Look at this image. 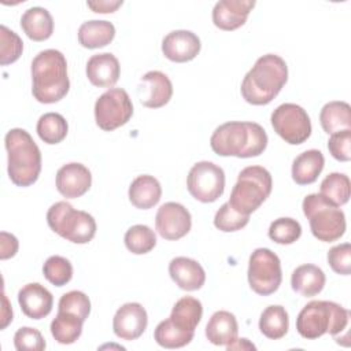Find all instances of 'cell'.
Returning <instances> with one entry per match:
<instances>
[{"mask_svg":"<svg viewBox=\"0 0 351 351\" xmlns=\"http://www.w3.org/2000/svg\"><path fill=\"white\" fill-rule=\"evenodd\" d=\"M325 165L321 151L307 149L298 155L292 162V180L298 185H308L317 181Z\"/></svg>","mask_w":351,"mask_h":351,"instance_id":"cb8c5ba5","label":"cell"},{"mask_svg":"<svg viewBox=\"0 0 351 351\" xmlns=\"http://www.w3.org/2000/svg\"><path fill=\"white\" fill-rule=\"evenodd\" d=\"M115 37V27L108 21H86L78 29V43L84 48L95 49L108 45Z\"/></svg>","mask_w":351,"mask_h":351,"instance_id":"4316f807","label":"cell"},{"mask_svg":"<svg viewBox=\"0 0 351 351\" xmlns=\"http://www.w3.org/2000/svg\"><path fill=\"white\" fill-rule=\"evenodd\" d=\"M328 149L336 160L348 162L351 159V129L330 134L328 140Z\"/></svg>","mask_w":351,"mask_h":351,"instance_id":"7bdbcfd3","label":"cell"},{"mask_svg":"<svg viewBox=\"0 0 351 351\" xmlns=\"http://www.w3.org/2000/svg\"><path fill=\"white\" fill-rule=\"evenodd\" d=\"M288 81L285 60L274 53L261 56L241 82L243 99L254 106L269 104Z\"/></svg>","mask_w":351,"mask_h":351,"instance_id":"6da1fadb","label":"cell"},{"mask_svg":"<svg viewBox=\"0 0 351 351\" xmlns=\"http://www.w3.org/2000/svg\"><path fill=\"white\" fill-rule=\"evenodd\" d=\"M5 149L8 155V177L18 186L34 184L41 171V152L33 137L25 129L7 132Z\"/></svg>","mask_w":351,"mask_h":351,"instance_id":"277c9868","label":"cell"},{"mask_svg":"<svg viewBox=\"0 0 351 351\" xmlns=\"http://www.w3.org/2000/svg\"><path fill=\"white\" fill-rule=\"evenodd\" d=\"M37 134L47 144H59L69 132L67 121L58 112H47L37 121Z\"/></svg>","mask_w":351,"mask_h":351,"instance_id":"d6a6232c","label":"cell"},{"mask_svg":"<svg viewBox=\"0 0 351 351\" xmlns=\"http://www.w3.org/2000/svg\"><path fill=\"white\" fill-rule=\"evenodd\" d=\"M254 7V0H221L213 8V22L221 30H236L245 23Z\"/></svg>","mask_w":351,"mask_h":351,"instance_id":"d6986e66","label":"cell"},{"mask_svg":"<svg viewBox=\"0 0 351 351\" xmlns=\"http://www.w3.org/2000/svg\"><path fill=\"white\" fill-rule=\"evenodd\" d=\"M84 322V319L74 314L58 311L51 322V335L60 344H73L80 339Z\"/></svg>","mask_w":351,"mask_h":351,"instance_id":"4dcf8cb0","label":"cell"},{"mask_svg":"<svg viewBox=\"0 0 351 351\" xmlns=\"http://www.w3.org/2000/svg\"><path fill=\"white\" fill-rule=\"evenodd\" d=\"M186 188L196 200L213 203L225 191V173L222 167L213 162H197L188 173Z\"/></svg>","mask_w":351,"mask_h":351,"instance_id":"7c38bea8","label":"cell"},{"mask_svg":"<svg viewBox=\"0 0 351 351\" xmlns=\"http://www.w3.org/2000/svg\"><path fill=\"white\" fill-rule=\"evenodd\" d=\"M171 280L184 291H196L204 285L206 273L202 265L186 256H177L169 263Z\"/></svg>","mask_w":351,"mask_h":351,"instance_id":"44dd1931","label":"cell"},{"mask_svg":"<svg viewBox=\"0 0 351 351\" xmlns=\"http://www.w3.org/2000/svg\"><path fill=\"white\" fill-rule=\"evenodd\" d=\"M92 185V174L82 163L63 165L56 173V189L66 199H77L85 195Z\"/></svg>","mask_w":351,"mask_h":351,"instance_id":"2e32d148","label":"cell"},{"mask_svg":"<svg viewBox=\"0 0 351 351\" xmlns=\"http://www.w3.org/2000/svg\"><path fill=\"white\" fill-rule=\"evenodd\" d=\"M200 38L191 30H174L165 36L162 41L163 55L177 63H185L200 52Z\"/></svg>","mask_w":351,"mask_h":351,"instance_id":"e0dca14e","label":"cell"},{"mask_svg":"<svg viewBox=\"0 0 351 351\" xmlns=\"http://www.w3.org/2000/svg\"><path fill=\"white\" fill-rule=\"evenodd\" d=\"M123 4L122 0H117V1H88L86 5L93 11V12H99V14H107V12H114L115 10H118L121 5Z\"/></svg>","mask_w":351,"mask_h":351,"instance_id":"f6af8a7d","label":"cell"},{"mask_svg":"<svg viewBox=\"0 0 351 351\" xmlns=\"http://www.w3.org/2000/svg\"><path fill=\"white\" fill-rule=\"evenodd\" d=\"M32 93L34 99L44 104L62 100L69 89L67 62L58 49H44L32 62Z\"/></svg>","mask_w":351,"mask_h":351,"instance_id":"3957f363","label":"cell"},{"mask_svg":"<svg viewBox=\"0 0 351 351\" xmlns=\"http://www.w3.org/2000/svg\"><path fill=\"white\" fill-rule=\"evenodd\" d=\"M350 193H351L350 178L343 173H330L321 182L319 195L328 203L336 207L346 204L350 199Z\"/></svg>","mask_w":351,"mask_h":351,"instance_id":"1f68e13d","label":"cell"},{"mask_svg":"<svg viewBox=\"0 0 351 351\" xmlns=\"http://www.w3.org/2000/svg\"><path fill=\"white\" fill-rule=\"evenodd\" d=\"M247 276L255 293L262 296L274 293L282 280L280 258L269 248H256L250 256Z\"/></svg>","mask_w":351,"mask_h":351,"instance_id":"9c48e42d","label":"cell"},{"mask_svg":"<svg viewBox=\"0 0 351 351\" xmlns=\"http://www.w3.org/2000/svg\"><path fill=\"white\" fill-rule=\"evenodd\" d=\"M226 348L230 350H239V348H247V350H255V346L248 341V339H236L233 343L228 344Z\"/></svg>","mask_w":351,"mask_h":351,"instance_id":"7dc6e473","label":"cell"},{"mask_svg":"<svg viewBox=\"0 0 351 351\" xmlns=\"http://www.w3.org/2000/svg\"><path fill=\"white\" fill-rule=\"evenodd\" d=\"M47 222L51 230L75 244H86L96 234L95 218L86 211L75 210L67 202L52 204L47 213Z\"/></svg>","mask_w":351,"mask_h":351,"instance_id":"52a82bcc","label":"cell"},{"mask_svg":"<svg viewBox=\"0 0 351 351\" xmlns=\"http://www.w3.org/2000/svg\"><path fill=\"white\" fill-rule=\"evenodd\" d=\"M18 251V240L14 234L1 232L0 233V258L8 259L12 258Z\"/></svg>","mask_w":351,"mask_h":351,"instance_id":"ee69618b","label":"cell"},{"mask_svg":"<svg viewBox=\"0 0 351 351\" xmlns=\"http://www.w3.org/2000/svg\"><path fill=\"white\" fill-rule=\"evenodd\" d=\"M303 214L310 222L311 233L324 243L339 240L346 232L344 213L328 203L319 193L307 195L302 203Z\"/></svg>","mask_w":351,"mask_h":351,"instance_id":"ba28073f","label":"cell"},{"mask_svg":"<svg viewBox=\"0 0 351 351\" xmlns=\"http://www.w3.org/2000/svg\"><path fill=\"white\" fill-rule=\"evenodd\" d=\"M43 273L47 281H49L52 285L63 287L73 278V266L69 259L59 255H52L45 261Z\"/></svg>","mask_w":351,"mask_h":351,"instance_id":"d590c367","label":"cell"},{"mask_svg":"<svg viewBox=\"0 0 351 351\" xmlns=\"http://www.w3.org/2000/svg\"><path fill=\"white\" fill-rule=\"evenodd\" d=\"M155 226L163 239L178 240L189 233L192 226V217L182 204L167 202L158 208Z\"/></svg>","mask_w":351,"mask_h":351,"instance_id":"4fadbf2b","label":"cell"},{"mask_svg":"<svg viewBox=\"0 0 351 351\" xmlns=\"http://www.w3.org/2000/svg\"><path fill=\"white\" fill-rule=\"evenodd\" d=\"M325 281L324 271L318 266L310 263L298 266L291 276L292 289L306 298L318 295L324 289Z\"/></svg>","mask_w":351,"mask_h":351,"instance_id":"484cf974","label":"cell"},{"mask_svg":"<svg viewBox=\"0 0 351 351\" xmlns=\"http://www.w3.org/2000/svg\"><path fill=\"white\" fill-rule=\"evenodd\" d=\"M18 303L26 317L32 319H41L51 313L53 296L44 285L30 282L19 289Z\"/></svg>","mask_w":351,"mask_h":351,"instance_id":"ac0fdd59","label":"cell"},{"mask_svg":"<svg viewBox=\"0 0 351 351\" xmlns=\"http://www.w3.org/2000/svg\"><path fill=\"white\" fill-rule=\"evenodd\" d=\"M126 248L136 255H143L156 245L155 232L147 225H133L125 233Z\"/></svg>","mask_w":351,"mask_h":351,"instance_id":"e575fe53","label":"cell"},{"mask_svg":"<svg viewBox=\"0 0 351 351\" xmlns=\"http://www.w3.org/2000/svg\"><path fill=\"white\" fill-rule=\"evenodd\" d=\"M12 321V310L8 306L7 296L3 293V313H1V329H4Z\"/></svg>","mask_w":351,"mask_h":351,"instance_id":"bcb514c9","label":"cell"},{"mask_svg":"<svg viewBox=\"0 0 351 351\" xmlns=\"http://www.w3.org/2000/svg\"><path fill=\"white\" fill-rule=\"evenodd\" d=\"M23 51V43L21 37L10 30L7 26H0V63L7 66L19 59Z\"/></svg>","mask_w":351,"mask_h":351,"instance_id":"74e56055","label":"cell"},{"mask_svg":"<svg viewBox=\"0 0 351 351\" xmlns=\"http://www.w3.org/2000/svg\"><path fill=\"white\" fill-rule=\"evenodd\" d=\"M58 311H64L80 317L81 319L86 321L90 313V300L89 298L81 291H70L59 299Z\"/></svg>","mask_w":351,"mask_h":351,"instance_id":"ab89813d","label":"cell"},{"mask_svg":"<svg viewBox=\"0 0 351 351\" xmlns=\"http://www.w3.org/2000/svg\"><path fill=\"white\" fill-rule=\"evenodd\" d=\"M203 315V306L200 300L192 296H184L173 306L170 321L180 329L195 332Z\"/></svg>","mask_w":351,"mask_h":351,"instance_id":"83f0119b","label":"cell"},{"mask_svg":"<svg viewBox=\"0 0 351 351\" xmlns=\"http://www.w3.org/2000/svg\"><path fill=\"white\" fill-rule=\"evenodd\" d=\"M319 122L325 133L333 134L340 130L351 129V107L346 101H329L319 112Z\"/></svg>","mask_w":351,"mask_h":351,"instance_id":"f1b7e54d","label":"cell"},{"mask_svg":"<svg viewBox=\"0 0 351 351\" xmlns=\"http://www.w3.org/2000/svg\"><path fill=\"white\" fill-rule=\"evenodd\" d=\"M273 188L270 173L262 166H247L237 177L229 204L240 214L250 215L269 197Z\"/></svg>","mask_w":351,"mask_h":351,"instance_id":"8992f818","label":"cell"},{"mask_svg":"<svg viewBox=\"0 0 351 351\" xmlns=\"http://www.w3.org/2000/svg\"><path fill=\"white\" fill-rule=\"evenodd\" d=\"M137 95L143 106L148 108H159L170 101L173 96V85L165 73L152 70L141 77Z\"/></svg>","mask_w":351,"mask_h":351,"instance_id":"9a60e30c","label":"cell"},{"mask_svg":"<svg viewBox=\"0 0 351 351\" xmlns=\"http://www.w3.org/2000/svg\"><path fill=\"white\" fill-rule=\"evenodd\" d=\"M289 328V318L287 310L280 304L266 307L259 318V330L263 336L271 340L284 337Z\"/></svg>","mask_w":351,"mask_h":351,"instance_id":"f546056e","label":"cell"},{"mask_svg":"<svg viewBox=\"0 0 351 351\" xmlns=\"http://www.w3.org/2000/svg\"><path fill=\"white\" fill-rule=\"evenodd\" d=\"M133 115V104L128 92L122 88H110L95 103L96 125L111 132L125 123Z\"/></svg>","mask_w":351,"mask_h":351,"instance_id":"30bf717a","label":"cell"},{"mask_svg":"<svg viewBox=\"0 0 351 351\" xmlns=\"http://www.w3.org/2000/svg\"><path fill=\"white\" fill-rule=\"evenodd\" d=\"M162 186L159 181L149 174L136 177L129 186V200L140 210H148L159 203Z\"/></svg>","mask_w":351,"mask_h":351,"instance_id":"603a6c76","label":"cell"},{"mask_svg":"<svg viewBox=\"0 0 351 351\" xmlns=\"http://www.w3.org/2000/svg\"><path fill=\"white\" fill-rule=\"evenodd\" d=\"M271 126L274 132L288 144L304 143L311 134V121L306 110L295 103L280 104L271 112Z\"/></svg>","mask_w":351,"mask_h":351,"instance_id":"8fae6325","label":"cell"},{"mask_svg":"<svg viewBox=\"0 0 351 351\" xmlns=\"http://www.w3.org/2000/svg\"><path fill=\"white\" fill-rule=\"evenodd\" d=\"M21 27L30 40L44 41L53 33V19L48 10L43 7H32L23 12Z\"/></svg>","mask_w":351,"mask_h":351,"instance_id":"d4e9b609","label":"cell"},{"mask_svg":"<svg viewBox=\"0 0 351 351\" xmlns=\"http://www.w3.org/2000/svg\"><path fill=\"white\" fill-rule=\"evenodd\" d=\"M148 325V315L145 308L140 303H125L122 304L114 318L112 329L117 337L132 341L138 339Z\"/></svg>","mask_w":351,"mask_h":351,"instance_id":"5bb4252c","label":"cell"},{"mask_svg":"<svg viewBox=\"0 0 351 351\" xmlns=\"http://www.w3.org/2000/svg\"><path fill=\"white\" fill-rule=\"evenodd\" d=\"M328 263L337 274L348 276L351 273V244L343 243L328 251Z\"/></svg>","mask_w":351,"mask_h":351,"instance_id":"b9f144b4","label":"cell"},{"mask_svg":"<svg viewBox=\"0 0 351 351\" xmlns=\"http://www.w3.org/2000/svg\"><path fill=\"white\" fill-rule=\"evenodd\" d=\"M302 234L300 223L288 217L278 218L270 223L269 237L277 244H292Z\"/></svg>","mask_w":351,"mask_h":351,"instance_id":"8d00e7d4","label":"cell"},{"mask_svg":"<svg viewBox=\"0 0 351 351\" xmlns=\"http://www.w3.org/2000/svg\"><path fill=\"white\" fill-rule=\"evenodd\" d=\"M236 317L225 310L215 311L206 325V337L214 346H228L237 339Z\"/></svg>","mask_w":351,"mask_h":351,"instance_id":"7402d4cb","label":"cell"},{"mask_svg":"<svg viewBox=\"0 0 351 351\" xmlns=\"http://www.w3.org/2000/svg\"><path fill=\"white\" fill-rule=\"evenodd\" d=\"M350 311L329 300H311L296 318L298 333L307 340H314L325 333L336 336L348 325Z\"/></svg>","mask_w":351,"mask_h":351,"instance_id":"5b68a950","label":"cell"},{"mask_svg":"<svg viewBox=\"0 0 351 351\" xmlns=\"http://www.w3.org/2000/svg\"><path fill=\"white\" fill-rule=\"evenodd\" d=\"M14 346L18 351H43L47 347L41 332L30 326H22L15 332Z\"/></svg>","mask_w":351,"mask_h":351,"instance_id":"60d3db41","label":"cell"},{"mask_svg":"<svg viewBox=\"0 0 351 351\" xmlns=\"http://www.w3.org/2000/svg\"><path fill=\"white\" fill-rule=\"evenodd\" d=\"M195 332H188L177 328L170 318L160 321L154 332L155 341L165 348H181L191 343Z\"/></svg>","mask_w":351,"mask_h":351,"instance_id":"836d02e7","label":"cell"},{"mask_svg":"<svg viewBox=\"0 0 351 351\" xmlns=\"http://www.w3.org/2000/svg\"><path fill=\"white\" fill-rule=\"evenodd\" d=\"M119 74V62L111 52L92 55L86 62V77L95 86L111 88L117 84Z\"/></svg>","mask_w":351,"mask_h":351,"instance_id":"ffe728a7","label":"cell"},{"mask_svg":"<svg viewBox=\"0 0 351 351\" xmlns=\"http://www.w3.org/2000/svg\"><path fill=\"white\" fill-rule=\"evenodd\" d=\"M211 149L219 156H259L267 147V134L256 122L230 121L218 126L210 138Z\"/></svg>","mask_w":351,"mask_h":351,"instance_id":"7a4b0ae2","label":"cell"},{"mask_svg":"<svg viewBox=\"0 0 351 351\" xmlns=\"http://www.w3.org/2000/svg\"><path fill=\"white\" fill-rule=\"evenodd\" d=\"M250 221V215L237 213L228 202L223 203L214 217V226L222 232H236L243 229Z\"/></svg>","mask_w":351,"mask_h":351,"instance_id":"f35d334b","label":"cell"}]
</instances>
